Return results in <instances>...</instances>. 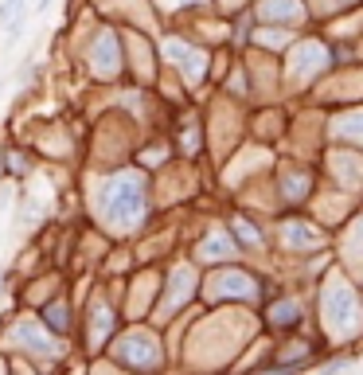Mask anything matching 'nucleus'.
<instances>
[{"instance_id": "obj_1", "label": "nucleus", "mask_w": 363, "mask_h": 375, "mask_svg": "<svg viewBox=\"0 0 363 375\" xmlns=\"http://www.w3.org/2000/svg\"><path fill=\"white\" fill-rule=\"evenodd\" d=\"M98 215L114 231L137 227L141 215H145V180L133 176V172H121V176L106 180V188L98 196Z\"/></svg>"}, {"instance_id": "obj_2", "label": "nucleus", "mask_w": 363, "mask_h": 375, "mask_svg": "<svg viewBox=\"0 0 363 375\" xmlns=\"http://www.w3.org/2000/svg\"><path fill=\"white\" fill-rule=\"evenodd\" d=\"M164 55H168V59H176V67H180V70H187L192 79L199 75V70L192 67V63H196L199 55H196L192 47H187V43H180V40H168V43H164Z\"/></svg>"}, {"instance_id": "obj_3", "label": "nucleus", "mask_w": 363, "mask_h": 375, "mask_svg": "<svg viewBox=\"0 0 363 375\" xmlns=\"http://www.w3.org/2000/svg\"><path fill=\"white\" fill-rule=\"evenodd\" d=\"M63 313H67V305H63V301H55V305H51L47 313H43V321H51V328H55V332H67L70 321H67Z\"/></svg>"}, {"instance_id": "obj_4", "label": "nucleus", "mask_w": 363, "mask_h": 375, "mask_svg": "<svg viewBox=\"0 0 363 375\" xmlns=\"http://www.w3.org/2000/svg\"><path fill=\"white\" fill-rule=\"evenodd\" d=\"M207 258H226V254H235V243H226L223 235H215V238H207V250H203Z\"/></svg>"}, {"instance_id": "obj_5", "label": "nucleus", "mask_w": 363, "mask_h": 375, "mask_svg": "<svg viewBox=\"0 0 363 375\" xmlns=\"http://www.w3.org/2000/svg\"><path fill=\"white\" fill-rule=\"evenodd\" d=\"M235 227H238V235H242V238H246V243H258V231H254V227H250V223H242V219H238Z\"/></svg>"}, {"instance_id": "obj_6", "label": "nucleus", "mask_w": 363, "mask_h": 375, "mask_svg": "<svg viewBox=\"0 0 363 375\" xmlns=\"http://www.w3.org/2000/svg\"><path fill=\"white\" fill-rule=\"evenodd\" d=\"M293 367H274V372H258V375H289Z\"/></svg>"}]
</instances>
